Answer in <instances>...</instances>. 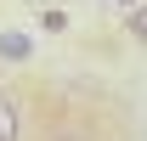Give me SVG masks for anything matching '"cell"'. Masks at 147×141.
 <instances>
[{"label": "cell", "instance_id": "6da1fadb", "mask_svg": "<svg viewBox=\"0 0 147 141\" xmlns=\"http://www.w3.org/2000/svg\"><path fill=\"white\" fill-rule=\"evenodd\" d=\"M0 141H23V107L11 96H0Z\"/></svg>", "mask_w": 147, "mask_h": 141}, {"label": "cell", "instance_id": "7a4b0ae2", "mask_svg": "<svg viewBox=\"0 0 147 141\" xmlns=\"http://www.w3.org/2000/svg\"><path fill=\"white\" fill-rule=\"evenodd\" d=\"M28 51H34V40H28V34H0V56H11V62H23Z\"/></svg>", "mask_w": 147, "mask_h": 141}, {"label": "cell", "instance_id": "3957f363", "mask_svg": "<svg viewBox=\"0 0 147 141\" xmlns=\"http://www.w3.org/2000/svg\"><path fill=\"white\" fill-rule=\"evenodd\" d=\"M130 34L147 45V6H136V11H130Z\"/></svg>", "mask_w": 147, "mask_h": 141}, {"label": "cell", "instance_id": "277c9868", "mask_svg": "<svg viewBox=\"0 0 147 141\" xmlns=\"http://www.w3.org/2000/svg\"><path fill=\"white\" fill-rule=\"evenodd\" d=\"M57 141H85V136H57Z\"/></svg>", "mask_w": 147, "mask_h": 141}, {"label": "cell", "instance_id": "5b68a950", "mask_svg": "<svg viewBox=\"0 0 147 141\" xmlns=\"http://www.w3.org/2000/svg\"><path fill=\"white\" fill-rule=\"evenodd\" d=\"M125 6H130V0H125Z\"/></svg>", "mask_w": 147, "mask_h": 141}]
</instances>
